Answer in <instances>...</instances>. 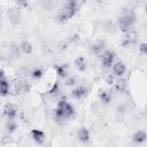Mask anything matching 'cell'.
<instances>
[{"label": "cell", "mask_w": 147, "mask_h": 147, "mask_svg": "<svg viewBox=\"0 0 147 147\" xmlns=\"http://www.w3.org/2000/svg\"><path fill=\"white\" fill-rule=\"evenodd\" d=\"M72 116H75V108L65 98H61L54 110V118L56 121H65Z\"/></svg>", "instance_id": "obj_1"}, {"label": "cell", "mask_w": 147, "mask_h": 147, "mask_svg": "<svg viewBox=\"0 0 147 147\" xmlns=\"http://www.w3.org/2000/svg\"><path fill=\"white\" fill-rule=\"evenodd\" d=\"M77 11H78V2L74 0L67 1L57 15V21L61 23H64L69 21L71 17H74Z\"/></svg>", "instance_id": "obj_2"}, {"label": "cell", "mask_w": 147, "mask_h": 147, "mask_svg": "<svg viewBox=\"0 0 147 147\" xmlns=\"http://www.w3.org/2000/svg\"><path fill=\"white\" fill-rule=\"evenodd\" d=\"M134 21H136V15L132 11H130V13L123 15L122 17H119V20H118V26H119V29L123 32H129V30L132 28Z\"/></svg>", "instance_id": "obj_3"}, {"label": "cell", "mask_w": 147, "mask_h": 147, "mask_svg": "<svg viewBox=\"0 0 147 147\" xmlns=\"http://www.w3.org/2000/svg\"><path fill=\"white\" fill-rule=\"evenodd\" d=\"M100 60H101V65L103 69H110L115 62V53L106 49L100 54Z\"/></svg>", "instance_id": "obj_4"}, {"label": "cell", "mask_w": 147, "mask_h": 147, "mask_svg": "<svg viewBox=\"0 0 147 147\" xmlns=\"http://www.w3.org/2000/svg\"><path fill=\"white\" fill-rule=\"evenodd\" d=\"M17 107L16 105L11 103V102H7L3 107V115L9 119V121H14L17 116Z\"/></svg>", "instance_id": "obj_5"}, {"label": "cell", "mask_w": 147, "mask_h": 147, "mask_svg": "<svg viewBox=\"0 0 147 147\" xmlns=\"http://www.w3.org/2000/svg\"><path fill=\"white\" fill-rule=\"evenodd\" d=\"M30 137L31 139L37 144V145H42L46 140V134L44 131L39 130V129H32L30 131Z\"/></svg>", "instance_id": "obj_6"}, {"label": "cell", "mask_w": 147, "mask_h": 147, "mask_svg": "<svg viewBox=\"0 0 147 147\" xmlns=\"http://www.w3.org/2000/svg\"><path fill=\"white\" fill-rule=\"evenodd\" d=\"M111 70H113V75L117 78H122L123 75L125 74L126 71V68H125V64L122 62V61H116L114 62V64L111 65Z\"/></svg>", "instance_id": "obj_7"}, {"label": "cell", "mask_w": 147, "mask_h": 147, "mask_svg": "<svg viewBox=\"0 0 147 147\" xmlns=\"http://www.w3.org/2000/svg\"><path fill=\"white\" fill-rule=\"evenodd\" d=\"M87 92H88V90L85 86H76L71 91V96L76 100H82L83 98H85Z\"/></svg>", "instance_id": "obj_8"}, {"label": "cell", "mask_w": 147, "mask_h": 147, "mask_svg": "<svg viewBox=\"0 0 147 147\" xmlns=\"http://www.w3.org/2000/svg\"><path fill=\"white\" fill-rule=\"evenodd\" d=\"M98 96L100 99V101L103 103V105H109L113 100V95H111V92L109 90H105V88H101L98 93Z\"/></svg>", "instance_id": "obj_9"}, {"label": "cell", "mask_w": 147, "mask_h": 147, "mask_svg": "<svg viewBox=\"0 0 147 147\" xmlns=\"http://www.w3.org/2000/svg\"><path fill=\"white\" fill-rule=\"evenodd\" d=\"M77 139H78L80 142H83V144L88 142V141H90V139H91L90 131H88L85 126L79 127V130L77 131Z\"/></svg>", "instance_id": "obj_10"}, {"label": "cell", "mask_w": 147, "mask_h": 147, "mask_svg": "<svg viewBox=\"0 0 147 147\" xmlns=\"http://www.w3.org/2000/svg\"><path fill=\"white\" fill-rule=\"evenodd\" d=\"M55 72L60 78H67L69 76V65L67 63H62V64H57L55 67Z\"/></svg>", "instance_id": "obj_11"}, {"label": "cell", "mask_w": 147, "mask_h": 147, "mask_svg": "<svg viewBox=\"0 0 147 147\" xmlns=\"http://www.w3.org/2000/svg\"><path fill=\"white\" fill-rule=\"evenodd\" d=\"M146 139H147V133H146L144 130H138V131H136V132L133 133V136H132L133 142H136V144H138V145L145 142Z\"/></svg>", "instance_id": "obj_12"}, {"label": "cell", "mask_w": 147, "mask_h": 147, "mask_svg": "<svg viewBox=\"0 0 147 147\" xmlns=\"http://www.w3.org/2000/svg\"><path fill=\"white\" fill-rule=\"evenodd\" d=\"M113 85H114V90L116 92L123 93L125 91V88H126V80L123 79V78H117Z\"/></svg>", "instance_id": "obj_13"}, {"label": "cell", "mask_w": 147, "mask_h": 147, "mask_svg": "<svg viewBox=\"0 0 147 147\" xmlns=\"http://www.w3.org/2000/svg\"><path fill=\"white\" fill-rule=\"evenodd\" d=\"M75 67H76V69H77L79 72L85 71V70H86V67H87L85 57H83V56H78V57L75 60Z\"/></svg>", "instance_id": "obj_14"}, {"label": "cell", "mask_w": 147, "mask_h": 147, "mask_svg": "<svg viewBox=\"0 0 147 147\" xmlns=\"http://www.w3.org/2000/svg\"><path fill=\"white\" fill-rule=\"evenodd\" d=\"M20 47H21V51L24 54H26V55H30L33 52V46H32V44L29 40H23L21 42V46Z\"/></svg>", "instance_id": "obj_15"}, {"label": "cell", "mask_w": 147, "mask_h": 147, "mask_svg": "<svg viewBox=\"0 0 147 147\" xmlns=\"http://www.w3.org/2000/svg\"><path fill=\"white\" fill-rule=\"evenodd\" d=\"M103 47H105V42L101 41V40H99V41L94 42V44L91 46V52L94 53V54H96V55H100V54L103 52V51H102Z\"/></svg>", "instance_id": "obj_16"}, {"label": "cell", "mask_w": 147, "mask_h": 147, "mask_svg": "<svg viewBox=\"0 0 147 147\" xmlns=\"http://www.w3.org/2000/svg\"><path fill=\"white\" fill-rule=\"evenodd\" d=\"M9 88H10V86H9V83H8L7 79L0 80V95L1 96L8 95L9 94Z\"/></svg>", "instance_id": "obj_17"}, {"label": "cell", "mask_w": 147, "mask_h": 147, "mask_svg": "<svg viewBox=\"0 0 147 147\" xmlns=\"http://www.w3.org/2000/svg\"><path fill=\"white\" fill-rule=\"evenodd\" d=\"M30 76H31L32 79H34V80H39V79L44 76V71H42L41 68H34V69L30 72Z\"/></svg>", "instance_id": "obj_18"}, {"label": "cell", "mask_w": 147, "mask_h": 147, "mask_svg": "<svg viewBox=\"0 0 147 147\" xmlns=\"http://www.w3.org/2000/svg\"><path fill=\"white\" fill-rule=\"evenodd\" d=\"M76 83H77V79L74 76H68L67 78H64V85L65 86H75Z\"/></svg>", "instance_id": "obj_19"}, {"label": "cell", "mask_w": 147, "mask_h": 147, "mask_svg": "<svg viewBox=\"0 0 147 147\" xmlns=\"http://www.w3.org/2000/svg\"><path fill=\"white\" fill-rule=\"evenodd\" d=\"M139 52L141 55H146L147 54V44L146 42H141L139 46Z\"/></svg>", "instance_id": "obj_20"}, {"label": "cell", "mask_w": 147, "mask_h": 147, "mask_svg": "<svg viewBox=\"0 0 147 147\" xmlns=\"http://www.w3.org/2000/svg\"><path fill=\"white\" fill-rule=\"evenodd\" d=\"M57 92H59V84L55 83V84L53 85V87L49 90V94H56Z\"/></svg>", "instance_id": "obj_21"}, {"label": "cell", "mask_w": 147, "mask_h": 147, "mask_svg": "<svg viewBox=\"0 0 147 147\" xmlns=\"http://www.w3.org/2000/svg\"><path fill=\"white\" fill-rule=\"evenodd\" d=\"M114 77H115L114 75H111V76H108V77H107V83H108L109 85H113V84L115 83V80H114Z\"/></svg>", "instance_id": "obj_22"}, {"label": "cell", "mask_w": 147, "mask_h": 147, "mask_svg": "<svg viewBox=\"0 0 147 147\" xmlns=\"http://www.w3.org/2000/svg\"><path fill=\"white\" fill-rule=\"evenodd\" d=\"M6 79V75H5V70L2 68H0V80Z\"/></svg>", "instance_id": "obj_23"}]
</instances>
